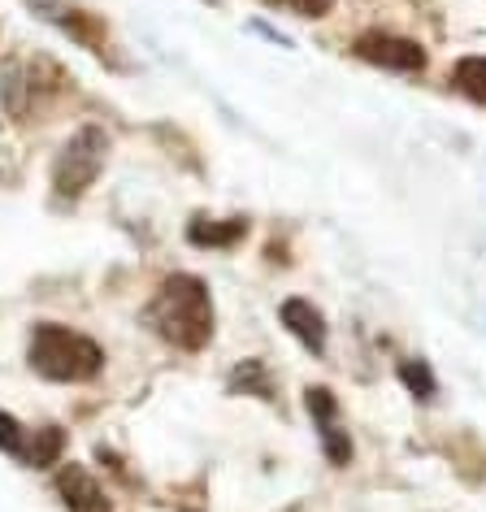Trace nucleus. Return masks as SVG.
<instances>
[{"instance_id":"2eb2a0df","label":"nucleus","mask_w":486,"mask_h":512,"mask_svg":"<svg viewBox=\"0 0 486 512\" xmlns=\"http://www.w3.org/2000/svg\"><path fill=\"white\" fill-rule=\"evenodd\" d=\"M304 404H309V413H313L317 426L339 421V400L330 395V387H309V391H304Z\"/></svg>"},{"instance_id":"dca6fc26","label":"nucleus","mask_w":486,"mask_h":512,"mask_svg":"<svg viewBox=\"0 0 486 512\" xmlns=\"http://www.w3.org/2000/svg\"><path fill=\"white\" fill-rule=\"evenodd\" d=\"M270 5L287 9V14H296V18H326L330 9H335V0H270Z\"/></svg>"},{"instance_id":"ddd939ff","label":"nucleus","mask_w":486,"mask_h":512,"mask_svg":"<svg viewBox=\"0 0 486 512\" xmlns=\"http://www.w3.org/2000/svg\"><path fill=\"white\" fill-rule=\"evenodd\" d=\"M322 452H326V460L330 465H352V439H348V430L339 426V421H326L322 426Z\"/></svg>"},{"instance_id":"1a4fd4ad","label":"nucleus","mask_w":486,"mask_h":512,"mask_svg":"<svg viewBox=\"0 0 486 512\" xmlns=\"http://www.w3.org/2000/svg\"><path fill=\"white\" fill-rule=\"evenodd\" d=\"M61 452H66V434H61L57 426H40L35 430V439L27 443V465L31 469H48V465H57L61 460Z\"/></svg>"},{"instance_id":"423d86ee","label":"nucleus","mask_w":486,"mask_h":512,"mask_svg":"<svg viewBox=\"0 0 486 512\" xmlns=\"http://www.w3.org/2000/svg\"><path fill=\"white\" fill-rule=\"evenodd\" d=\"M278 317H283V326H287L291 335H296L309 352H317V356L326 352V317L317 313L309 300H300V296H296V300H283Z\"/></svg>"},{"instance_id":"f03ea898","label":"nucleus","mask_w":486,"mask_h":512,"mask_svg":"<svg viewBox=\"0 0 486 512\" xmlns=\"http://www.w3.org/2000/svg\"><path fill=\"white\" fill-rule=\"evenodd\" d=\"M27 361L40 378L48 382H87L100 374L105 365V348L96 339L79 335L70 326H57V322H40L31 330V348H27Z\"/></svg>"},{"instance_id":"9b49d317","label":"nucleus","mask_w":486,"mask_h":512,"mask_svg":"<svg viewBox=\"0 0 486 512\" xmlns=\"http://www.w3.org/2000/svg\"><path fill=\"white\" fill-rule=\"evenodd\" d=\"M230 391H243V395H261V400H274V387H270V369L261 361H243L235 374H230Z\"/></svg>"},{"instance_id":"6e6552de","label":"nucleus","mask_w":486,"mask_h":512,"mask_svg":"<svg viewBox=\"0 0 486 512\" xmlns=\"http://www.w3.org/2000/svg\"><path fill=\"white\" fill-rule=\"evenodd\" d=\"M61 22V31H70L74 40H79L83 48H92V53H100V44H105V22H100L96 14H87V9H57V14H48Z\"/></svg>"},{"instance_id":"9d476101","label":"nucleus","mask_w":486,"mask_h":512,"mask_svg":"<svg viewBox=\"0 0 486 512\" xmlns=\"http://www.w3.org/2000/svg\"><path fill=\"white\" fill-rule=\"evenodd\" d=\"M452 83L460 96H469L473 105H486V57H460L452 70Z\"/></svg>"},{"instance_id":"f257e3e1","label":"nucleus","mask_w":486,"mask_h":512,"mask_svg":"<svg viewBox=\"0 0 486 512\" xmlns=\"http://www.w3.org/2000/svg\"><path fill=\"white\" fill-rule=\"evenodd\" d=\"M152 330L183 352H200L213 339V300L196 274H170L148 304Z\"/></svg>"},{"instance_id":"0eeeda50","label":"nucleus","mask_w":486,"mask_h":512,"mask_svg":"<svg viewBox=\"0 0 486 512\" xmlns=\"http://www.w3.org/2000/svg\"><path fill=\"white\" fill-rule=\"evenodd\" d=\"M187 239L196 248H235V243L248 239V217H226V222H213V217H191Z\"/></svg>"},{"instance_id":"f8f14e48","label":"nucleus","mask_w":486,"mask_h":512,"mask_svg":"<svg viewBox=\"0 0 486 512\" xmlns=\"http://www.w3.org/2000/svg\"><path fill=\"white\" fill-rule=\"evenodd\" d=\"M400 382L417 395L421 404H430L434 395H439V382H434V374H430L426 361H400Z\"/></svg>"},{"instance_id":"7ed1b4c3","label":"nucleus","mask_w":486,"mask_h":512,"mask_svg":"<svg viewBox=\"0 0 486 512\" xmlns=\"http://www.w3.org/2000/svg\"><path fill=\"white\" fill-rule=\"evenodd\" d=\"M105 157H109V135L100 131V126L74 131L53 161V191L66 200L83 196V191L100 178V170H105Z\"/></svg>"},{"instance_id":"39448f33","label":"nucleus","mask_w":486,"mask_h":512,"mask_svg":"<svg viewBox=\"0 0 486 512\" xmlns=\"http://www.w3.org/2000/svg\"><path fill=\"white\" fill-rule=\"evenodd\" d=\"M57 495L66 499L70 512H113L109 495L100 491V482L83 465H74V460L70 465H61V473H57Z\"/></svg>"},{"instance_id":"4468645a","label":"nucleus","mask_w":486,"mask_h":512,"mask_svg":"<svg viewBox=\"0 0 486 512\" xmlns=\"http://www.w3.org/2000/svg\"><path fill=\"white\" fill-rule=\"evenodd\" d=\"M0 452H9V456H27V430L18 426V417L14 413H5L0 408Z\"/></svg>"},{"instance_id":"20e7f679","label":"nucleus","mask_w":486,"mask_h":512,"mask_svg":"<svg viewBox=\"0 0 486 512\" xmlns=\"http://www.w3.org/2000/svg\"><path fill=\"white\" fill-rule=\"evenodd\" d=\"M356 57L369 61V66L395 70V74H421L426 70V48L417 40H404V35H387V31H365L356 40Z\"/></svg>"}]
</instances>
